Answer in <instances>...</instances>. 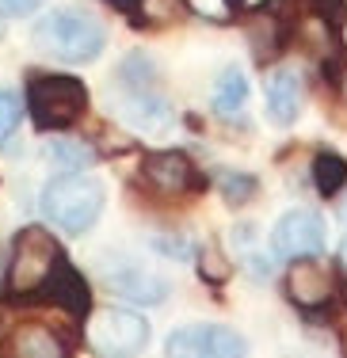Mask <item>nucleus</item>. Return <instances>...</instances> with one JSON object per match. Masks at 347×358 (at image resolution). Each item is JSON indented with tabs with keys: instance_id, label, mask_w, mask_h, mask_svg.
<instances>
[{
	"instance_id": "nucleus-19",
	"label": "nucleus",
	"mask_w": 347,
	"mask_h": 358,
	"mask_svg": "<svg viewBox=\"0 0 347 358\" xmlns=\"http://www.w3.org/2000/svg\"><path fill=\"white\" fill-rule=\"evenodd\" d=\"M153 62H149L146 54H134V57H126L122 62V69H118V88H130V92H138V88H153Z\"/></svg>"
},
{
	"instance_id": "nucleus-27",
	"label": "nucleus",
	"mask_w": 347,
	"mask_h": 358,
	"mask_svg": "<svg viewBox=\"0 0 347 358\" xmlns=\"http://www.w3.org/2000/svg\"><path fill=\"white\" fill-rule=\"evenodd\" d=\"M107 4H115L118 12H130V15H134V8H138L141 0H107Z\"/></svg>"
},
{
	"instance_id": "nucleus-25",
	"label": "nucleus",
	"mask_w": 347,
	"mask_h": 358,
	"mask_svg": "<svg viewBox=\"0 0 347 358\" xmlns=\"http://www.w3.org/2000/svg\"><path fill=\"white\" fill-rule=\"evenodd\" d=\"M183 4L191 8V12H199V15H206V20H229L233 15V8L225 4V0H183Z\"/></svg>"
},
{
	"instance_id": "nucleus-8",
	"label": "nucleus",
	"mask_w": 347,
	"mask_h": 358,
	"mask_svg": "<svg viewBox=\"0 0 347 358\" xmlns=\"http://www.w3.org/2000/svg\"><path fill=\"white\" fill-rule=\"evenodd\" d=\"M141 176L153 191L168 194V199H180V194H194L206 187V179L199 176V168L191 164L183 152L176 149H164V152H149L141 160Z\"/></svg>"
},
{
	"instance_id": "nucleus-22",
	"label": "nucleus",
	"mask_w": 347,
	"mask_h": 358,
	"mask_svg": "<svg viewBox=\"0 0 347 358\" xmlns=\"http://www.w3.org/2000/svg\"><path fill=\"white\" fill-rule=\"evenodd\" d=\"M15 122H20V99H15V92L0 88V141L15 130Z\"/></svg>"
},
{
	"instance_id": "nucleus-24",
	"label": "nucleus",
	"mask_w": 347,
	"mask_h": 358,
	"mask_svg": "<svg viewBox=\"0 0 347 358\" xmlns=\"http://www.w3.org/2000/svg\"><path fill=\"white\" fill-rule=\"evenodd\" d=\"M153 248L164 255H176V259H191L194 255V244L183 241V236H153Z\"/></svg>"
},
{
	"instance_id": "nucleus-11",
	"label": "nucleus",
	"mask_w": 347,
	"mask_h": 358,
	"mask_svg": "<svg viewBox=\"0 0 347 358\" xmlns=\"http://www.w3.org/2000/svg\"><path fill=\"white\" fill-rule=\"evenodd\" d=\"M115 110L134 134H157V130H164V126L172 122V107H168V99L157 96L153 88H138V92L118 88Z\"/></svg>"
},
{
	"instance_id": "nucleus-5",
	"label": "nucleus",
	"mask_w": 347,
	"mask_h": 358,
	"mask_svg": "<svg viewBox=\"0 0 347 358\" xmlns=\"http://www.w3.org/2000/svg\"><path fill=\"white\" fill-rule=\"evenodd\" d=\"M84 339L99 358H134L149 343V324L130 309H99L92 313Z\"/></svg>"
},
{
	"instance_id": "nucleus-17",
	"label": "nucleus",
	"mask_w": 347,
	"mask_h": 358,
	"mask_svg": "<svg viewBox=\"0 0 347 358\" xmlns=\"http://www.w3.org/2000/svg\"><path fill=\"white\" fill-rule=\"evenodd\" d=\"M313 187H317L325 199H336V194L347 187V160L332 149H320L313 157Z\"/></svg>"
},
{
	"instance_id": "nucleus-29",
	"label": "nucleus",
	"mask_w": 347,
	"mask_h": 358,
	"mask_svg": "<svg viewBox=\"0 0 347 358\" xmlns=\"http://www.w3.org/2000/svg\"><path fill=\"white\" fill-rule=\"evenodd\" d=\"M344 358H347V328H344Z\"/></svg>"
},
{
	"instance_id": "nucleus-4",
	"label": "nucleus",
	"mask_w": 347,
	"mask_h": 358,
	"mask_svg": "<svg viewBox=\"0 0 347 358\" xmlns=\"http://www.w3.org/2000/svg\"><path fill=\"white\" fill-rule=\"evenodd\" d=\"M62 263V248L57 241L38 225L20 229L12 244V263H8V294L12 297H35L42 282L54 275V267Z\"/></svg>"
},
{
	"instance_id": "nucleus-14",
	"label": "nucleus",
	"mask_w": 347,
	"mask_h": 358,
	"mask_svg": "<svg viewBox=\"0 0 347 358\" xmlns=\"http://www.w3.org/2000/svg\"><path fill=\"white\" fill-rule=\"evenodd\" d=\"M107 282H111L122 297L130 301H141V305H157L168 297V282L160 275H153L149 267H138V263H126V267H115L107 271Z\"/></svg>"
},
{
	"instance_id": "nucleus-3",
	"label": "nucleus",
	"mask_w": 347,
	"mask_h": 358,
	"mask_svg": "<svg viewBox=\"0 0 347 358\" xmlns=\"http://www.w3.org/2000/svg\"><path fill=\"white\" fill-rule=\"evenodd\" d=\"M88 107V88L77 80V76H31L27 84V110L35 118L38 130H65L84 115Z\"/></svg>"
},
{
	"instance_id": "nucleus-21",
	"label": "nucleus",
	"mask_w": 347,
	"mask_h": 358,
	"mask_svg": "<svg viewBox=\"0 0 347 358\" xmlns=\"http://www.w3.org/2000/svg\"><path fill=\"white\" fill-rule=\"evenodd\" d=\"M229 271H233V267H229V263H225V259H222V255H218L214 248H206V252H202V259H199V275L206 278L210 286H222L225 278H229Z\"/></svg>"
},
{
	"instance_id": "nucleus-10",
	"label": "nucleus",
	"mask_w": 347,
	"mask_h": 358,
	"mask_svg": "<svg viewBox=\"0 0 347 358\" xmlns=\"http://www.w3.org/2000/svg\"><path fill=\"white\" fill-rule=\"evenodd\" d=\"M244 35H248V46H252V54H256V62H275L294 35V23L286 20V12L278 4H267V8H256V12L248 15Z\"/></svg>"
},
{
	"instance_id": "nucleus-20",
	"label": "nucleus",
	"mask_w": 347,
	"mask_h": 358,
	"mask_svg": "<svg viewBox=\"0 0 347 358\" xmlns=\"http://www.w3.org/2000/svg\"><path fill=\"white\" fill-rule=\"evenodd\" d=\"M218 183H222V194L229 206H244V202L256 194V179L244 176V172H222L218 176Z\"/></svg>"
},
{
	"instance_id": "nucleus-13",
	"label": "nucleus",
	"mask_w": 347,
	"mask_h": 358,
	"mask_svg": "<svg viewBox=\"0 0 347 358\" xmlns=\"http://www.w3.org/2000/svg\"><path fill=\"white\" fill-rule=\"evenodd\" d=\"M42 297H46L50 305H62L65 313H73V317H80V313L92 309V289L88 282L80 278V271H73L69 263H57L54 275L42 282Z\"/></svg>"
},
{
	"instance_id": "nucleus-7",
	"label": "nucleus",
	"mask_w": 347,
	"mask_h": 358,
	"mask_svg": "<svg viewBox=\"0 0 347 358\" xmlns=\"http://www.w3.org/2000/svg\"><path fill=\"white\" fill-rule=\"evenodd\" d=\"M271 252L278 259H302V255L325 252V221L317 210H290L271 229Z\"/></svg>"
},
{
	"instance_id": "nucleus-30",
	"label": "nucleus",
	"mask_w": 347,
	"mask_h": 358,
	"mask_svg": "<svg viewBox=\"0 0 347 358\" xmlns=\"http://www.w3.org/2000/svg\"><path fill=\"white\" fill-rule=\"evenodd\" d=\"M344 267H347V244H344Z\"/></svg>"
},
{
	"instance_id": "nucleus-18",
	"label": "nucleus",
	"mask_w": 347,
	"mask_h": 358,
	"mask_svg": "<svg viewBox=\"0 0 347 358\" xmlns=\"http://www.w3.org/2000/svg\"><path fill=\"white\" fill-rule=\"evenodd\" d=\"M46 152H50V160H57V164L69 168V172H80V168L96 164V149L80 138H57V141H50Z\"/></svg>"
},
{
	"instance_id": "nucleus-6",
	"label": "nucleus",
	"mask_w": 347,
	"mask_h": 358,
	"mask_svg": "<svg viewBox=\"0 0 347 358\" xmlns=\"http://www.w3.org/2000/svg\"><path fill=\"white\" fill-rule=\"evenodd\" d=\"M248 343L241 331L225 324H187L172 331L164 343V358H244Z\"/></svg>"
},
{
	"instance_id": "nucleus-9",
	"label": "nucleus",
	"mask_w": 347,
	"mask_h": 358,
	"mask_svg": "<svg viewBox=\"0 0 347 358\" xmlns=\"http://www.w3.org/2000/svg\"><path fill=\"white\" fill-rule=\"evenodd\" d=\"M286 294L298 309H320L332 297V271L317 259V255H302V259H290V271H286Z\"/></svg>"
},
{
	"instance_id": "nucleus-28",
	"label": "nucleus",
	"mask_w": 347,
	"mask_h": 358,
	"mask_svg": "<svg viewBox=\"0 0 347 358\" xmlns=\"http://www.w3.org/2000/svg\"><path fill=\"white\" fill-rule=\"evenodd\" d=\"M225 4H229L233 12H236V8H244V0H225Z\"/></svg>"
},
{
	"instance_id": "nucleus-15",
	"label": "nucleus",
	"mask_w": 347,
	"mask_h": 358,
	"mask_svg": "<svg viewBox=\"0 0 347 358\" xmlns=\"http://www.w3.org/2000/svg\"><path fill=\"white\" fill-rule=\"evenodd\" d=\"M8 358H69V351L46 324H20L8 339Z\"/></svg>"
},
{
	"instance_id": "nucleus-2",
	"label": "nucleus",
	"mask_w": 347,
	"mask_h": 358,
	"mask_svg": "<svg viewBox=\"0 0 347 358\" xmlns=\"http://www.w3.org/2000/svg\"><path fill=\"white\" fill-rule=\"evenodd\" d=\"M42 214L65 233H84L104 214V183L88 172H65L42 191Z\"/></svg>"
},
{
	"instance_id": "nucleus-12",
	"label": "nucleus",
	"mask_w": 347,
	"mask_h": 358,
	"mask_svg": "<svg viewBox=\"0 0 347 358\" xmlns=\"http://www.w3.org/2000/svg\"><path fill=\"white\" fill-rule=\"evenodd\" d=\"M267 92V118L275 126H290L302 110V99H306V84H302L298 69H275L264 84Z\"/></svg>"
},
{
	"instance_id": "nucleus-26",
	"label": "nucleus",
	"mask_w": 347,
	"mask_h": 358,
	"mask_svg": "<svg viewBox=\"0 0 347 358\" xmlns=\"http://www.w3.org/2000/svg\"><path fill=\"white\" fill-rule=\"evenodd\" d=\"M42 4H46V0H0V15H4V20H20V15L38 12Z\"/></svg>"
},
{
	"instance_id": "nucleus-1",
	"label": "nucleus",
	"mask_w": 347,
	"mask_h": 358,
	"mask_svg": "<svg viewBox=\"0 0 347 358\" xmlns=\"http://www.w3.org/2000/svg\"><path fill=\"white\" fill-rule=\"evenodd\" d=\"M104 27L99 20H92L88 12H73V8H62V12H50L35 23V46L42 54L57 57L65 65H88L104 54Z\"/></svg>"
},
{
	"instance_id": "nucleus-23",
	"label": "nucleus",
	"mask_w": 347,
	"mask_h": 358,
	"mask_svg": "<svg viewBox=\"0 0 347 358\" xmlns=\"http://www.w3.org/2000/svg\"><path fill=\"white\" fill-rule=\"evenodd\" d=\"M320 76H325L332 88H340L344 76H347V54H344V50H336L332 57H325V62H320Z\"/></svg>"
},
{
	"instance_id": "nucleus-31",
	"label": "nucleus",
	"mask_w": 347,
	"mask_h": 358,
	"mask_svg": "<svg viewBox=\"0 0 347 358\" xmlns=\"http://www.w3.org/2000/svg\"><path fill=\"white\" fill-rule=\"evenodd\" d=\"M344 221H347V206H344Z\"/></svg>"
},
{
	"instance_id": "nucleus-16",
	"label": "nucleus",
	"mask_w": 347,
	"mask_h": 358,
	"mask_svg": "<svg viewBox=\"0 0 347 358\" xmlns=\"http://www.w3.org/2000/svg\"><path fill=\"white\" fill-rule=\"evenodd\" d=\"M248 103V76L241 69H225L214 84V110L222 118H241Z\"/></svg>"
}]
</instances>
